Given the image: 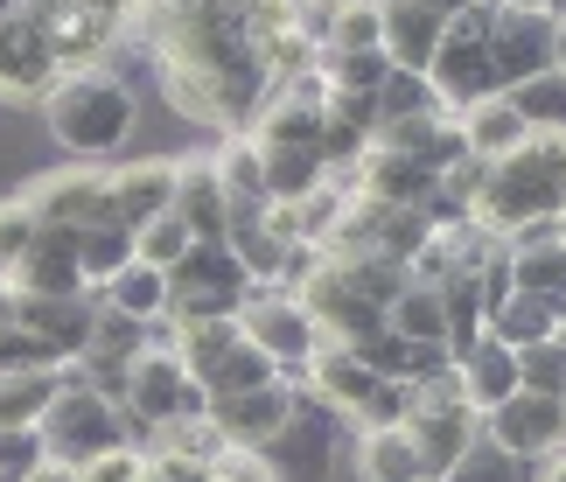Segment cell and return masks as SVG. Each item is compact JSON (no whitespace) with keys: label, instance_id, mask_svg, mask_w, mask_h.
<instances>
[{"label":"cell","instance_id":"d6a6232c","mask_svg":"<svg viewBox=\"0 0 566 482\" xmlns=\"http://www.w3.org/2000/svg\"><path fill=\"white\" fill-rule=\"evenodd\" d=\"M504 98L517 105V119H525L532 134H566V77L559 71H538V77H525Z\"/></svg>","mask_w":566,"mask_h":482},{"label":"cell","instance_id":"816d5d0a","mask_svg":"<svg viewBox=\"0 0 566 482\" xmlns=\"http://www.w3.org/2000/svg\"><path fill=\"white\" fill-rule=\"evenodd\" d=\"M8 322H14V287L0 280V328H8Z\"/></svg>","mask_w":566,"mask_h":482},{"label":"cell","instance_id":"ac0fdd59","mask_svg":"<svg viewBox=\"0 0 566 482\" xmlns=\"http://www.w3.org/2000/svg\"><path fill=\"white\" fill-rule=\"evenodd\" d=\"M252 280L231 259V245H189L168 266V301H245Z\"/></svg>","mask_w":566,"mask_h":482},{"label":"cell","instance_id":"d6986e66","mask_svg":"<svg viewBox=\"0 0 566 482\" xmlns=\"http://www.w3.org/2000/svg\"><path fill=\"white\" fill-rule=\"evenodd\" d=\"M378 14H385V63L391 71H427L433 50H441L448 14L427 8V0H385Z\"/></svg>","mask_w":566,"mask_h":482},{"label":"cell","instance_id":"3957f363","mask_svg":"<svg viewBox=\"0 0 566 482\" xmlns=\"http://www.w3.org/2000/svg\"><path fill=\"white\" fill-rule=\"evenodd\" d=\"M35 433H42V454H50V462H71V469H84L92 454L134 448V420H126L105 391L84 385L77 370H63V385H56L50 412L35 420Z\"/></svg>","mask_w":566,"mask_h":482},{"label":"cell","instance_id":"7c38bea8","mask_svg":"<svg viewBox=\"0 0 566 482\" xmlns=\"http://www.w3.org/2000/svg\"><path fill=\"white\" fill-rule=\"evenodd\" d=\"M92 322H98V301H35V294H14V328L21 336L42 343V357L56 370H71L84 357V343H92Z\"/></svg>","mask_w":566,"mask_h":482},{"label":"cell","instance_id":"6da1fadb","mask_svg":"<svg viewBox=\"0 0 566 482\" xmlns=\"http://www.w3.org/2000/svg\"><path fill=\"white\" fill-rule=\"evenodd\" d=\"M42 126H50V140L63 155L113 161L140 126V98H134V84L119 71H105V63L98 71H71V77H56L50 98H42Z\"/></svg>","mask_w":566,"mask_h":482},{"label":"cell","instance_id":"7bdbcfd3","mask_svg":"<svg viewBox=\"0 0 566 482\" xmlns=\"http://www.w3.org/2000/svg\"><path fill=\"white\" fill-rule=\"evenodd\" d=\"M517 391H553V399H566V357H559V343L517 349Z\"/></svg>","mask_w":566,"mask_h":482},{"label":"cell","instance_id":"e575fe53","mask_svg":"<svg viewBox=\"0 0 566 482\" xmlns=\"http://www.w3.org/2000/svg\"><path fill=\"white\" fill-rule=\"evenodd\" d=\"M259 168H266V203H301L308 189L329 182L322 155H259Z\"/></svg>","mask_w":566,"mask_h":482},{"label":"cell","instance_id":"d4e9b609","mask_svg":"<svg viewBox=\"0 0 566 482\" xmlns=\"http://www.w3.org/2000/svg\"><path fill=\"white\" fill-rule=\"evenodd\" d=\"M50 42H56V63H63V77H71V71H98V63L113 56V42H119V21L71 8V14H63L56 29H50Z\"/></svg>","mask_w":566,"mask_h":482},{"label":"cell","instance_id":"484cf974","mask_svg":"<svg viewBox=\"0 0 566 482\" xmlns=\"http://www.w3.org/2000/svg\"><path fill=\"white\" fill-rule=\"evenodd\" d=\"M98 308H113V315H126V322H155V315H168V273H155V266H126V273H113L105 287L92 294Z\"/></svg>","mask_w":566,"mask_h":482},{"label":"cell","instance_id":"f546056e","mask_svg":"<svg viewBox=\"0 0 566 482\" xmlns=\"http://www.w3.org/2000/svg\"><path fill=\"white\" fill-rule=\"evenodd\" d=\"M336 273L350 280V294H357V301H371L378 315H385L391 301H399V294L412 287V273L399 266V259H385V252H357V259H336Z\"/></svg>","mask_w":566,"mask_h":482},{"label":"cell","instance_id":"db71d44e","mask_svg":"<svg viewBox=\"0 0 566 482\" xmlns=\"http://www.w3.org/2000/svg\"><path fill=\"white\" fill-rule=\"evenodd\" d=\"M8 14H21V0H0V21H8Z\"/></svg>","mask_w":566,"mask_h":482},{"label":"cell","instance_id":"5bb4252c","mask_svg":"<svg viewBox=\"0 0 566 482\" xmlns=\"http://www.w3.org/2000/svg\"><path fill=\"white\" fill-rule=\"evenodd\" d=\"M294 385H301V399H315L322 412H329V420H350V412L371 399V385H378V378L357 364V349H350V343H322Z\"/></svg>","mask_w":566,"mask_h":482},{"label":"cell","instance_id":"f907efd6","mask_svg":"<svg viewBox=\"0 0 566 482\" xmlns=\"http://www.w3.org/2000/svg\"><path fill=\"white\" fill-rule=\"evenodd\" d=\"M553 71L566 77V21H553Z\"/></svg>","mask_w":566,"mask_h":482},{"label":"cell","instance_id":"9f6ffc18","mask_svg":"<svg viewBox=\"0 0 566 482\" xmlns=\"http://www.w3.org/2000/svg\"><path fill=\"white\" fill-rule=\"evenodd\" d=\"M553 343H559V357H566V328H553Z\"/></svg>","mask_w":566,"mask_h":482},{"label":"cell","instance_id":"bcb514c9","mask_svg":"<svg viewBox=\"0 0 566 482\" xmlns=\"http://www.w3.org/2000/svg\"><path fill=\"white\" fill-rule=\"evenodd\" d=\"M77 8H84V14H105V21H119V29H126L140 0H77Z\"/></svg>","mask_w":566,"mask_h":482},{"label":"cell","instance_id":"4fadbf2b","mask_svg":"<svg viewBox=\"0 0 566 482\" xmlns=\"http://www.w3.org/2000/svg\"><path fill=\"white\" fill-rule=\"evenodd\" d=\"M8 287L14 294H35V301H84L92 287H84V273H77V231L42 224L35 245H29V259L8 273Z\"/></svg>","mask_w":566,"mask_h":482},{"label":"cell","instance_id":"277c9868","mask_svg":"<svg viewBox=\"0 0 566 482\" xmlns=\"http://www.w3.org/2000/svg\"><path fill=\"white\" fill-rule=\"evenodd\" d=\"M210 399H203V385L182 370V357H168V349H140L134 370H126V420H134V448L140 441H155L161 427H176V420H196Z\"/></svg>","mask_w":566,"mask_h":482},{"label":"cell","instance_id":"8fae6325","mask_svg":"<svg viewBox=\"0 0 566 482\" xmlns=\"http://www.w3.org/2000/svg\"><path fill=\"white\" fill-rule=\"evenodd\" d=\"M490 35H448L441 29V50L427 63V84H433V105H441L448 119H462L469 105L496 98V77H490Z\"/></svg>","mask_w":566,"mask_h":482},{"label":"cell","instance_id":"c3c4849f","mask_svg":"<svg viewBox=\"0 0 566 482\" xmlns=\"http://www.w3.org/2000/svg\"><path fill=\"white\" fill-rule=\"evenodd\" d=\"M496 8H511V14H553L559 21V0H496Z\"/></svg>","mask_w":566,"mask_h":482},{"label":"cell","instance_id":"2e32d148","mask_svg":"<svg viewBox=\"0 0 566 482\" xmlns=\"http://www.w3.org/2000/svg\"><path fill=\"white\" fill-rule=\"evenodd\" d=\"M406 433H412V448H420L427 475H448L475 441H483V412L475 406H412Z\"/></svg>","mask_w":566,"mask_h":482},{"label":"cell","instance_id":"9c48e42d","mask_svg":"<svg viewBox=\"0 0 566 482\" xmlns=\"http://www.w3.org/2000/svg\"><path fill=\"white\" fill-rule=\"evenodd\" d=\"M63 63H56V42L35 29V21L8 14L0 21V98L8 105H42L56 92Z\"/></svg>","mask_w":566,"mask_h":482},{"label":"cell","instance_id":"ba28073f","mask_svg":"<svg viewBox=\"0 0 566 482\" xmlns=\"http://www.w3.org/2000/svg\"><path fill=\"white\" fill-rule=\"evenodd\" d=\"M29 210L35 224H63V231H92V224H113V196H105V168H56V175H35L29 189Z\"/></svg>","mask_w":566,"mask_h":482},{"label":"cell","instance_id":"cb8c5ba5","mask_svg":"<svg viewBox=\"0 0 566 482\" xmlns=\"http://www.w3.org/2000/svg\"><path fill=\"white\" fill-rule=\"evenodd\" d=\"M553 328H566V301H546V294H525L517 287L504 308L490 315V336L511 343V349H532V343H553Z\"/></svg>","mask_w":566,"mask_h":482},{"label":"cell","instance_id":"4dcf8cb0","mask_svg":"<svg viewBox=\"0 0 566 482\" xmlns=\"http://www.w3.org/2000/svg\"><path fill=\"white\" fill-rule=\"evenodd\" d=\"M385 328L406 343H448V315H441V294L427 287V280H412V287L385 308Z\"/></svg>","mask_w":566,"mask_h":482},{"label":"cell","instance_id":"ee69618b","mask_svg":"<svg viewBox=\"0 0 566 482\" xmlns=\"http://www.w3.org/2000/svg\"><path fill=\"white\" fill-rule=\"evenodd\" d=\"M140 469H147V448H113V454H92L77 482H140Z\"/></svg>","mask_w":566,"mask_h":482},{"label":"cell","instance_id":"74e56055","mask_svg":"<svg viewBox=\"0 0 566 482\" xmlns=\"http://www.w3.org/2000/svg\"><path fill=\"white\" fill-rule=\"evenodd\" d=\"M441 482H532V462H517V454L496 448V441H475Z\"/></svg>","mask_w":566,"mask_h":482},{"label":"cell","instance_id":"44dd1931","mask_svg":"<svg viewBox=\"0 0 566 482\" xmlns=\"http://www.w3.org/2000/svg\"><path fill=\"white\" fill-rule=\"evenodd\" d=\"M454 378H462V391H469L475 412H490V406H504L511 391H517V349L496 343L490 328H483V336H475L462 357H454Z\"/></svg>","mask_w":566,"mask_h":482},{"label":"cell","instance_id":"e0dca14e","mask_svg":"<svg viewBox=\"0 0 566 482\" xmlns=\"http://www.w3.org/2000/svg\"><path fill=\"white\" fill-rule=\"evenodd\" d=\"M176 217L189 224L196 245H224V231H231V196H224V182H217L210 155L176 161Z\"/></svg>","mask_w":566,"mask_h":482},{"label":"cell","instance_id":"f35d334b","mask_svg":"<svg viewBox=\"0 0 566 482\" xmlns=\"http://www.w3.org/2000/svg\"><path fill=\"white\" fill-rule=\"evenodd\" d=\"M189 245H196V238H189V224H182L176 210L134 231V259H140V266H155V273H168V266H176V259H182Z\"/></svg>","mask_w":566,"mask_h":482},{"label":"cell","instance_id":"b9f144b4","mask_svg":"<svg viewBox=\"0 0 566 482\" xmlns=\"http://www.w3.org/2000/svg\"><path fill=\"white\" fill-rule=\"evenodd\" d=\"M35 210H29V196H8L0 203V280H8L21 259H29V245H35Z\"/></svg>","mask_w":566,"mask_h":482},{"label":"cell","instance_id":"11a10c76","mask_svg":"<svg viewBox=\"0 0 566 482\" xmlns=\"http://www.w3.org/2000/svg\"><path fill=\"white\" fill-rule=\"evenodd\" d=\"M140 482H161V469H155V462H147V469H140Z\"/></svg>","mask_w":566,"mask_h":482},{"label":"cell","instance_id":"83f0119b","mask_svg":"<svg viewBox=\"0 0 566 482\" xmlns=\"http://www.w3.org/2000/svg\"><path fill=\"white\" fill-rule=\"evenodd\" d=\"M134 266V231L126 224H92V231H77V273H84V287H105L113 273Z\"/></svg>","mask_w":566,"mask_h":482},{"label":"cell","instance_id":"7a4b0ae2","mask_svg":"<svg viewBox=\"0 0 566 482\" xmlns=\"http://www.w3.org/2000/svg\"><path fill=\"white\" fill-rule=\"evenodd\" d=\"M566 210V134H532L511 147L504 161H490L483 196H475V224L511 238L525 224H553Z\"/></svg>","mask_w":566,"mask_h":482},{"label":"cell","instance_id":"d590c367","mask_svg":"<svg viewBox=\"0 0 566 482\" xmlns=\"http://www.w3.org/2000/svg\"><path fill=\"white\" fill-rule=\"evenodd\" d=\"M280 370H273V357L266 349H252V343H238L224 364L203 378V399H231V391H259V385H273Z\"/></svg>","mask_w":566,"mask_h":482},{"label":"cell","instance_id":"8d00e7d4","mask_svg":"<svg viewBox=\"0 0 566 482\" xmlns=\"http://www.w3.org/2000/svg\"><path fill=\"white\" fill-rule=\"evenodd\" d=\"M155 441H161V454H182V462H210V469H224V454H231V441L210 427V412H196V420L161 427Z\"/></svg>","mask_w":566,"mask_h":482},{"label":"cell","instance_id":"6f0895ef","mask_svg":"<svg viewBox=\"0 0 566 482\" xmlns=\"http://www.w3.org/2000/svg\"><path fill=\"white\" fill-rule=\"evenodd\" d=\"M427 482H441V475H427Z\"/></svg>","mask_w":566,"mask_h":482},{"label":"cell","instance_id":"7402d4cb","mask_svg":"<svg viewBox=\"0 0 566 482\" xmlns=\"http://www.w3.org/2000/svg\"><path fill=\"white\" fill-rule=\"evenodd\" d=\"M454 126H462V147H469L475 161H504L511 147H525V140H532V126L517 119V105H511V98H483V105H469V113L454 119Z\"/></svg>","mask_w":566,"mask_h":482},{"label":"cell","instance_id":"f5cc1de1","mask_svg":"<svg viewBox=\"0 0 566 482\" xmlns=\"http://www.w3.org/2000/svg\"><path fill=\"white\" fill-rule=\"evenodd\" d=\"M427 8H441V14H454V8H475V0H427Z\"/></svg>","mask_w":566,"mask_h":482},{"label":"cell","instance_id":"52a82bcc","mask_svg":"<svg viewBox=\"0 0 566 482\" xmlns=\"http://www.w3.org/2000/svg\"><path fill=\"white\" fill-rule=\"evenodd\" d=\"M210 427L231 441V454H259L273 441L280 427L301 412V385L294 378H273V385H259V391H231V399H210Z\"/></svg>","mask_w":566,"mask_h":482},{"label":"cell","instance_id":"ffe728a7","mask_svg":"<svg viewBox=\"0 0 566 482\" xmlns=\"http://www.w3.org/2000/svg\"><path fill=\"white\" fill-rule=\"evenodd\" d=\"M350 182H357V196H371V203L420 210L427 196H433V168L406 161V155H391V147H371V155H364V161L350 168Z\"/></svg>","mask_w":566,"mask_h":482},{"label":"cell","instance_id":"8992f818","mask_svg":"<svg viewBox=\"0 0 566 482\" xmlns=\"http://www.w3.org/2000/svg\"><path fill=\"white\" fill-rule=\"evenodd\" d=\"M483 441L511 448L517 462H553V454H566V399H553V391H511L504 406L483 412Z\"/></svg>","mask_w":566,"mask_h":482},{"label":"cell","instance_id":"60d3db41","mask_svg":"<svg viewBox=\"0 0 566 482\" xmlns=\"http://www.w3.org/2000/svg\"><path fill=\"white\" fill-rule=\"evenodd\" d=\"M406 412H412V385H399V378H378V385H371V399H364V406L350 412V427H357V433L406 427Z\"/></svg>","mask_w":566,"mask_h":482},{"label":"cell","instance_id":"9a60e30c","mask_svg":"<svg viewBox=\"0 0 566 482\" xmlns=\"http://www.w3.org/2000/svg\"><path fill=\"white\" fill-rule=\"evenodd\" d=\"M105 196H113V224L140 231L155 217L176 210V161H126V168H105Z\"/></svg>","mask_w":566,"mask_h":482},{"label":"cell","instance_id":"7dc6e473","mask_svg":"<svg viewBox=\"0 0 566 482\" xmlns=\"http://www.w3.org/2000/svg\"><path fill=\"white\" fill-rule=\"evenodd\" d=\"M29 482H77V469H71V462H50V454H42V462L29 469Z\"/></svg>","mask_w":566,"mask_h":482},{"label":"cell","instance_id":"ab89813d","mask_svg":"<svg viewBox=\"0 0 566 482\" xmlns=\"http://www.w3.org/2000/svg\"><path fill=\"white\" fill-rule=\"evenodd\" d=\"M412 113H441L427 71H385V84H378V126L385 119H412Z\"/></svg>","mask_w":566,"mask_h":482},{"label":"cell","instance_id":"836d02e7","mask_svg":"<svg viewBox=\"0 0 566 482\" xmlns=\"http://www.w3.org/2000/svg\"><path fill=\"white\" fill-rule=\"evenodd\" d=\"M511 287L546 294V301H566V245H559V238H546V245H525V252H511Z\"/></svg>","mask_w":566,"mask_h":482},{"label":"cell","instance_id":"681fc988","mask_svg":"<svg viewBox=\"0 0 566 482\" xmlns=\"http://www.w3.org/2000/svg\"><path fill=\"white\" fill-rule=\"evenodd\" d=\"M532 482H566V454H553V462H538Z\"/></svg>","mask_w":566,"mask_h":482},{"label":"cell","instance_id":"30bf717a","mask_svg":"<svg viewBox=\"0 0 566 482\" xmlns=\"http://www.w3.org/2000/svg\"><path fill=\"white\" fill-rule=\"evenodd\" d=\"M483 50H490L496 98H504V92H517L525 77L553 71V14H511V8H496Z\"/></svg>","mask_w":566,"mask_h":482},{"label":"cell","instance_id":"f1b7e54d","mask_svg":"<svg viewBox=\"0 0 566 482\" xmlns=\"http://www.w3.org/2000/svg\"><path fill=\"white\" fill-rule=\"evenodd\" d=\"M63 370H0V427H35L50 412Z\"/></svg>","mask_w":566,"mask_h":482},{"label":"cell","instance_id":"603a6c76","mask_svg":"<svg viewBox=\"0 0 566 482\" xmlns=\"http://www.w3.org/2000/svg\"><path fill=\"white\" fill-rule=\"evenodd\" d=\"M357 482H427V462L406 427L357 433Z\"/></svg>","mask_w":566,"mask_h":482},{"label":"cell","instance_id":"f6af8a7d","mask_svg":"<svg viewBox=\"0 0 566 482\" xmlns=\"http://www.w3.org/2000/svg\"><path fill=\"white\" fill-rule=\"evenodd\" d=\"M35 462H42V433L35 427H0V469L29 475Z\"/></svg>","mask_w":566,"mask_h":482},{"label":"cell","instance_id":"5b68a950","mask_svg":"<svg viewBox=\"0 0 566 482\" xmlns=\"http://www.w3.org/2000/svg\"><path fill=\"white\" fill-rule=\"evenodd\" d=\"M238 328H245L252 349H266L280 378H301L308 370V357L322 349V328L308 322V308L287 294V287H252L245 308H238Z\"/></svg>","mask_w":566,"mask_h":482},{"label":"cell","instance_id":"1f68e13d","mask_svg":"<svg viewBox=\"0 0 566 482\" xmlns=\"http://www.w3.org/2000/svg\"><path fill=\"white\" fill-rule=\"evenodd\" d=\"M315 71L329 92H357V98H378V84H385V50H322L315 56Z\"/></svg>","mask_w":566,"mask_h":482},{"label":"cell","instance_id":"4316f807","mask_svg":"<svg viewBox=\"0 0 566 482\" xmlns=\"http://www.w3.org/2000/svg\"><path fill=\"white\" fill-rule=\"evenodd\" d=\"M210 168H217V182H224L231 210H259V203H266V168H259V147L245 134H231L224 147H217Z\"/></svg>","mask_w":566,"mask_h":482}]
</instances>
